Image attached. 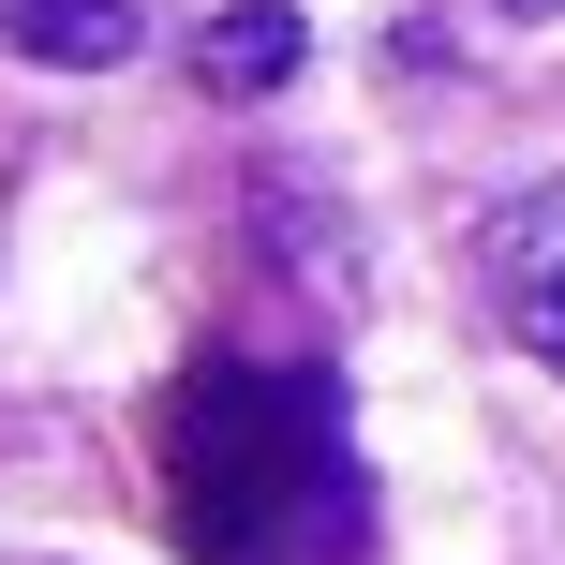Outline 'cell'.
Returning <instances> with one entry per match:
<instances>
[{
    "instance_id": "cell-2",
    "label": "cell",
    "mask_w": 565,
    "mask_h": 565,
    "mask_svg": "<svg viewBox=\"0 0 565 565\" xmlns=\"http://www.w3.org/2000/svg\"><path fill=\"white\" fill-rule=\"evenodd\" d=\"M298 60H312V30L282 15V0H224V15L194 30V89H224V105H268Z\"/></svg>"
},
{
    "instance_id": "cell-1",
    "label": "cell",
    "mask_w": 565,
    "mask_h": 565,
    "mask_svg": "<svg viewBox=\"0 0 565 565\" xmlns=\"http://www.w3.org/2000/svg\"><path fill=\"white\" fill-rule=\"evenodd\" d=\"M477 282H491V312H507V342L565 387V179H536V194H507V209H491Z\"/></svg>"
},
{
    "instance_id": "cell-3",
    "label": "cell",
    "mask_w": 565,
    "mask_h": 565,
    "mask_svg": "<svg viewBox=\"0 0 565 565\" xmlns=\"http://www.w3.org/2000/svg\"><path fill=\"white\" fill-rule=\"evenodd\" d=\"M0 45H30L45 75H119L149 45V15L135 0H0Z\"/></svg>"
}]
</instances>
